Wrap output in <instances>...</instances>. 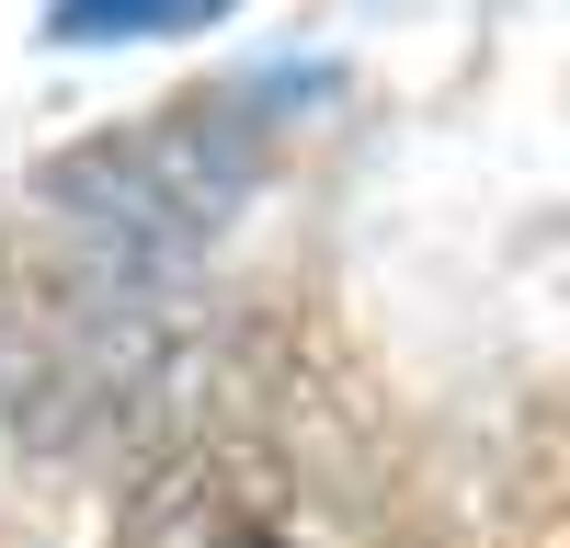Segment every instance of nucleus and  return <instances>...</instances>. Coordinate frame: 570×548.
Instances as JSON below:
<instances>
[{
	"mask_svg": "<svg viewBox=\"0 0 570 548\" xmlns=\"http://www.w3.org/2000/svg\"><path fill=\"white\" fill-rule=\"evenodd\" d=\"M217 548H297V537H274V526H228Z\"/></svg>",
	"mask_w": 570,
	"mask_h": 548,
	"instance_id": "3",
	"label": "nucleus"
},
{
	"mask_svg": "<svg viewBox=\"0 0 570 548\" xmlns=\"http://www.w3.org/2000/svg\"><path fill=\"white\" fill-rule=\"evenodd\" d=\"M308 91L320 80H285V69L183 91V104L137 115L115 137H80L69 160H46L35 206L80 252V274H171L252 206V183L274 172V149H285V126H297Z\"/></svg>",
	"mask_w": 570,
	"mask_h": 548,
	"instance_id": "1",
	"label": "nucleus"
},
{
	"mask_svg": "<svg viewBox=\"0 0 570 548\" xmlns=\"http://www.w3.org/2000/svg\"><path fill=\"white\" fill-rule=\"evenodd\" d=\"M240 0H46V46H149V35H195Z\"/></svg>",
	"mask_w": 570,
	"mask_h": 548,
	"instance_id": "2",
	"label": "nucleus"
}]
</instances>
